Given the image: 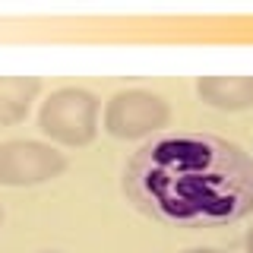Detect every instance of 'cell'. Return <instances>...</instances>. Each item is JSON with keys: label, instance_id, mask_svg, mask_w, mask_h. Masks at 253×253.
Wrapping results in <instances>:
<instances>
[{"label": "cell", "instance_id": "obj_1", "mask_svg": "<svg viewBox=\"0 0 253 253\" xmlns=\"http://www.w3.org/2000/svg\"><path fill=\"white\" fill-rule=\"evenodd\" d=\"M126 187L165 221H237L253 209V158L215 136H165L133 158Z\"/></svg>", "mask_w": 253, "mask_h": 253}, {"label": "cell", "instance_id": "obj_2", "mask_svg": "<svg viewBox=\"0 0 253 253\" xmlns=\"http://www.w3.org/2000/svg\"><path fill=\"white\" fill-rule=\"evenodd\" d=\"M98 95L79 85H63L47 95V101L38 111V126L51 142L79 149L98 136Z\"/></svg>", "mask_w": 253, "mask_h": 253}, {"label": "cell", "instance_id": "obj_3", "mask_svg": "<svg viewBox=\"0 0 253 253\" xmlns=\"http://www.w3.org/2000/svg\"><path fill=\"white\" fill-rule=\"evenodd\" d=\"M171 121V105L149 89H124L105 105V130L114 139H146L165 130Z\"/></svg>", "mask_w": 253, "mask_h": 253}, {"label": "cell", "instance_id": "obj_4", "mask_svg": "<svg viewBox=\"0 0 253 253\" xmlns=\"http://www.w3.org/2000/svg\"><path fill=\"white\" fill-rule=\"evenodd\" d=\"M67 158L54 146L38 139H10L0 142V184L3 187H35L60 177Z\"/></svg>", "mask_w": 253, "mask_h": 253}, {"label": "cell", "instance_id": "obj_5", "mask_svg": "<svg viewBox=\"0 0 253 253\" xmlns=\"http://www.w3.org/2000/svg\"><path fill=\"white\" fill-rule=\"evenodd\" d=\"M196 95L218 111H247L253 108V76H200Z\"/></svg>", "mask_w": 253, "mask_h": 253}, {"label": "cell", "instance_id": "obj_6", "mask_svg": "<svg viewBox=\"0 0 253 253\" xmlns=\"http://www.w3.org/2000/svg\"><path fill=\"white\" fill-rule=\"evenodd\" d=\"M42 92L38 76H0V126L22 124Z\"/></svg>", "mask_w": 253, "mask_h": 253}, {"label": "cell", "instance_id": "obj_7", "mask_svg": "<svg viewBox=\"0 0 253 253\" xmlns=\"http://www.w3.org/2000/svg\"><path fill=\"white\" fill-rule=\"evenodd\" d=\"M184 253H225V250H215V247H190Z\"/></svg>", "mask_w": 253, "mask_h": 253}, {"label": "cell", "instance_id": "obj_8", "mask_svg": "<svg viewBox=\"0 0 253 253\" xmlns=\"http://www.w3.org/2000/svg\"><path fill=\"white\" fill-rule=\"evenodd\" d=\"M244 247H247V253H253V228L247 231V237H244Z\"/></svg>", "mask_w": 253, "mask_h": 253}, {"label": "cell", "instance_id": "obj_9", "mask_svg": "<svg viewBox=\"0 0 253 253\" xmlns=\"http://www.w3.org/2000/svg\"><path fill=\"white\" fill-rule=\"evenodd\" d=\"M0 221H3V209H0Z\"/></svg>", "mask_w": 253, "mask_h": 253}]
</instances>
